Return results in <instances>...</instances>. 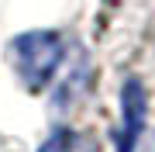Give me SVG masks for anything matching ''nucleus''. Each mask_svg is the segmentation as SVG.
<instances>
[{
	"label": "nucleus",
	"instance_id": "20e7f679",
	"mask_svg": "<svg viewBox=\"0 0 155 152\" xmlns=\"http://www.w3.org/2000/svg\"><path fill=\"white\" fill-rule=\"evenodd\" d=\"M131 152H155V128H152V131H148V135H145V138H141Z\"/></svg>",
	"mask_w": 155,
	"mask_h": 152
},
{
	"label": "nucleus",
	"instance_id": "f03ea898",
	"mask_svg": "<svg viewBox=\"0 0 155 152\" xmlns=\"http://www.w3.org/2000/svg\"><path fill=\"white\" fill-rule=\"evenodd\" d=\"M121 107H124V128H121V135H117V149L131 152L134 145H138L141 124H145V90H141L138 79H127V83H124Z\"/></svg>",
	"mask_w": 155,
	"mask_h": 152
},
{
	"label": "nucleus",
	"instance_id": "7ed1b4c3",
	"mask_svg": "<svg viewBox=\"0 0 155 152\" xmlns=\"http://www.w3.org/2000/svg\"><path fill=\"white\" fill-rule=\"evenodd\" d=\"M69 142H72L69 131H59L52 142H45V145H41V152H69Z\"/></svg>",
	"mask_w": 155,
	"mask_h": 152
},
{
	"label": "nucleus",
	"instance_id": "f257e3e1",
	"mask_svg": "<svg viewBox=\"0 0 155 152\" xmlns=\"http://www.w3.org/2000/svg\"><path fill=\"white\" fill-rule=\"evenodd\" d=\"M14 59H17V69H21L24 83H28L31 90H41V86L52 79V73L59 69L62 38L52 35V31L21 35V38L14 42Z\"/></svg>",
	"mask_w": 155,
	"mask_h": 152
}]
</instances>
